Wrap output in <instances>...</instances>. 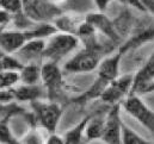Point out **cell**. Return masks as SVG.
<instances>
[{"mask_svg": "<svg viewBox=\"0 0 154 144\" xmlns=\"http://www.w3.org/2000/svg\"><path fill=\"white\" fill-rule=\"evenodd\" d=\"M57 30L54 24L42 23L35 28L19 29V30H5L0 31V50L7 54H14L24 43L35 38H45L55 34Z\"/></svg>", "mask_w": 154, "mask_h": 144, "instance_id": "6da1fadb", "label": "cell"}, {"mask_svg": "<svg viewBox=\"0 0 154 144\" xmlns=\"http://www.w3.org/2000/svg\"><path fill=\"white\" fill-rule=\"evenodd\" d=\"M79 39L75 35L56 31L45 40L43 50V61L57 63L69 52L74 51L79 46Z\"/></svg>", "mask_w": 154, "mask_h": 144, "instance_id": "7a4b0ae2", "label": "cell"}, {"mask_svg": "<svg viewBox=\"0 0 154 144\" xmlns=\"http://www.w3.org/2000/svg\"><path fill=\"white\" fill-rule=\"evenodd\" d=\"M32 108V116L35 124H38L42 129L47 130L49 134L55 132L59 125V122L62 116V107L55 100L44 101L43 99L34 100L30 103Z\"/></svg>", "mask_w": 154, "mask_h": 144, "instance_id": "3957f363", "label": "cell"}, {"mask_svg": "<svg viewBox=\"0 0 154 144\" xmlns=\"http://www.w3.org/2000/svg\"><path fill=\"white\" fill-rule=\"evenodd\" d=\"M121 106L124 107V111L135 118L141 125H143L151 134L154 132V113L152 108L148 107L146 103L139 95L129 94L122 101Z\"/></svg>", "mask_w": 154, "mask_h": 144, "instance_id": "277c9868", "label": "cell"}, {"mask_svg": "<svg viewBox=\"0 0 154 144\" xmlns=\"http://www.w3.org/2000/svg\"><path fill=\"white\" fill-rule=\"evenodd\" d=\"M102 60V49L84 48L77 52L65 66L63 69L67 73H90L97 69Z\"/></svg>", "mask_w": 154, "mask_h": 144, "instance_id": "5b68a950", "label": "cell"}, {"mask_svg": "<svg viewBox=\"0 0 154 144\" xmlns=\"http://www.w3.org/2000/svg\"><path fill=\"white\" fill-rule=\"evenodd\" d=\"M154 91V56L151 55L145 64L133 74V80L129 89V94L145 95ZM128 94V95H129Z\"/></svg>", "mask_w": 154, "mask_h": 144, "instance_id": "8992f818", "label": "cell"}, {"mask_svg": "<svg viewBox=\"0 0 154 144\" xmlns=\"http://www.w3.org/2000/svg\"><path fill=\"white\" fill-rule=\"evenodd\" d=\"M41 81L47 92V98L49 100H55L63 85L62 72L57 63L55 62H44L41 66Z\"/></svg>", "mask_w": 154, "mask_h": 144, "instance_id": "52a82bcc", "label": "cell"}, {"mask_svg": "<svg viewBox=\"0 0 154 144\" xmlns=\"http://www.w3.org/2000/svg\"><path fill=\"white\" fill-rule=\"evenodd\" d=\"M131 80H133V74H124V75L118 74L115 79H112L105 86L104 91L99 97L100 100L109 105L121 103L129 94Z\"/></svg>", "mask_w": 154, "mask_h": 144, "instance_id": "ba28073f", "label": "cell"}, {"mask_svg": "<svg viewBox=\"0 0 154 144\" xmlns=\"http://www.w3.org/2000/svg\"><path fill=\"white\" fill-rule=\"evenodd\" d=\"M121 103L111 105L104 119L102 141L109 144H121Z\"/></svg>", "mask_w": 154, "mask_h": 144, "instance_id": "9c48e42d", "label": "cell"}, {"mask_svg": "<svg viewBox=\"0 0 154 144\" xmlns=\"http://www.w3.org/2000/svg\"><path fill=\"white\" fill-rule=\"evenodd\" d=\"M125 54H127V50L124 49L123 45H121L115 52H112L105 58H102L97 67V79L103 81L106 85L112 79H115L119 74L121 61Z\"/></svg>", "mask_w": 154, "mask_h": 144, "instance_id": "30bf717a", "label": "cell"}, {"mask_svg": "<svg viewBox=\"0 0 154 144\" xmlns=\"http://www.w3.org/2000/svg\"><path fill=\"white\" fill-rule=\"evenodd\" d=\"M45 45L44 38H35L30 39L26 43H24L13 55L23 63V64H30V63H37L43 61V50Z\"/></svg>", "mask_w": 154, "mask_h": 144, "instance_id": "8fae6325", "label": "cell"}, {"mask_svg": "<svg viewBox=\"0 0 154 144\" xmlns=\"http://www.w3.org/2000/svg\"><path fill=\"white\" fill-rule=\"evenodd\" d=\"M85 20L87 23H90L97 32L104 35L106 38H109L110 40H112L114 43L119 42L121 36H119V34H118V31L116 29L115 23L108 16H105L104 12L97 11V12L88 13L86 16Z\"/></svg>", "mask_w": 154, "mask_h": 144, "instance_id": "7c38bea8", "label": "cell"}, {"mask_svg": "<svg viewBox=\"0 0 154 144\" xmlns=\"http://www.w3.org/2000/svg\"><path fill=\"white\" fill-rule=\"evenodd\" d=\"M7 91L13 97V100L17 101H34L38 99H44L47 97V92L44 93V87L37 85H23L20 83L17 87H11Z\"/></svg>", "mask_w": 154, "mask_h": 144, "instance_id": "4fadbf2b", "label": "cell"}, {"mask_svg": "<svg viewBox=\"0 0 154 144\" xmlns=\"http://www.w3.org/2000/svg\"><path fill=\"white\" fill-rule=\"evenodd\" d=\"M19 82L23 85H37L41 80V66L37 63L24 64L18 72Z\"/></svg>", "mask_w": 154, "mask_h": 144, "instance_id": "5bb4252c", "label": "cell"}, {"mask_svg": "<svg viewBox=\"0 0 154 144\" xmlns=\"http://www.w3.org/2000/svg\"><path fill=\"white\" fill-rule=\"evenodd\" d=\"M92 117V114L86 116L85 118L81 119V122H79L74 128H72L71 130H68L62 137L65 144H77L82 142V138L85 137V129L87 125V122L90 120V118Z\"/></svg>", "mask_w": 154, "mask_h": 144, "instance_id": "9a60e30c", "label": "cell"}, {"mask_svg": "<svg viewBox=\"0 0 154 144\" xmlns=\"http://www.w3.org/2000/svg\"><path fill=\"white\" fill-rule=\"evenodd\" d=\"M103 129H104V119L92 116L87 122L85 129V140L86 141L100 140L103 135Z\"/></svg>", "mask_w": 154, "mask_h": 144, "instance_id": "2e32d148", "label": "cell"}, {"mask_svg": "<svg viewBox=\"0 0 154 144\" xmlns=\"http://www.w3.org/2000/svg\"><path fill=\"white\" fill-rule=\"evenodd\" d=\"M121 143L123 144H151L152 142L145 140L127 124L122 122L121 124Z\"/></svg>", "mask_w": 154, "mask_h": 144, "instance_id": "e0dca14e", "label": "cell"}, {"mask_svg": "<svg viewBox=\"0 0 154 144\" xmlns=\"http://www.w3.org/2000/svg\"><path fill=\"white\" fill-rule=\"evenodd\" d=\"M24 64L12 54H7L0 50V72L2 70H17L19 72Z\"/></svg>", "mask_w": 154, "mask_h": 144, "instance_id": "ac0fdd59", "label": "cell"}, {"mask_svg": "<svg viewBox=\"0 0 154 144\" xmlns=\"http://www.w3.org/2000/svg\"><path fill=\"white\" fill-rule=\"evenodd\" d=\"M13 116H10L0 120V143H18V140L12 135V131L10 128V119Z\"/></svg>", "mask_w": 154, "mask_h": 144, "instance_id": "d6986e66", "label": "cell"}, {"mask_svg": "<svg viewBox=\"0 0 154 144\" xmlns=\"http://www.w3.org/2000/svg\"><path fill=\"white\" fill-rule=\"evenodd\" d=\"M0 8L7 11L11 16H18L23 11L22 0H0Z\"/></svg>", "mask_w": 154, "mask_h": 144, "instance_id": "ffe728a7", "label": "cell"}, {"mask_svg": "<svg viewBox=\"0 0 154 144\" xmlns=\"http://www.w3.org/2000/svg\"><path fill=\"white\" fill-rule=\"evenodd\" d=\"M19 143H44V141L42 140V137H41V135L38 134V130L35 128V126H32L31 129H29L28 130V132L22 137V140L19 141Z\"/></svg>", "mask_w": 154, "mask_h": 144, "instance_id": "44dd1931", "label": "cell"}, {"mask_svg": "<svg viewBox=\"0 0 154 144\" xmlns=\"http://www.w3.org/2000/svg\"><path fill=\"white\" fill-rule=\"evenodd\" d=\"M118 1H119V2H122V4H124V5H127V6L133 7V8L137 10V11H140V12L148 13V11H147L146 6L142 4V1H141V0H118Z\"/></svg>", "mask_w": 154, "mask_h": 144, "instance_id": "7402d4cb", "label": "cell"}, {"mask_svg": "<svg viewBox=\"0 0 154 144\" xmlns=\"http://www.w3.org/2000/svg\"><path fill=\"white\" fill-rule=\"evenodd\" d=\"M44 143L48 144H65V141H63V137L57 135L56 132H50L47 141H44Z\"/></svg>", "mask_w": 154, "mask_h": 144, "instance_id": "603a6c76", "label": "cell"}, {"mask_svg": "<svg viewBox=\"0 0 154 144\" xmlns=\"http://www.w3.org/2000/svg\"><path fill=\"white\" fill-rule=\"evenodd\" d=\"M93 1H94V5L99 12H104L108 8L109 4L111 2V0H93Z\"/></svg>", "mask_w": 154, "mask_h": 144, "instance_id": "cb8c5ba5", "label": "cell"}, {"mask_svg": "<svg viewBox=\"0 0 154 144\" xmlns=\"http://www.w3.org/2000/svg\"><path fill=\"white\" fill-rule=\"evenodd\" d=\"M11 17H12V16H11L7 11L0 8V24H1V25H6L7 23H10Z\"/></svg>", "mask_w": 154, "mask_h": 144, "instance_id": "d4e9b609", "label": "cell"}, {"mask_svg": "<svg viewBox=\"0 0 154 144\" xmlns=\"http://www.w3.org/2000/svg\"><path fill=\"white\" fill-rule=\"evenodd\" d=\"M50 5H53V6H57V5H62L63 2H66L67 0H47Z\"/></svg>", "mask_w": 154, "mask_h": 144, "instance_id": "484cf974", "label": "cell"}]
</instances>
